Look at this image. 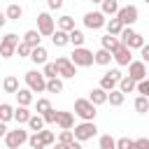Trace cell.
Wrapping results in <instances>:
<instances>
[{
    "mask_svg": "<svg viewBox=\"0 0 149 149\" xmlns=\"http://www.w3.org/2000/svg\"><path fill=\"white\" fill-rule=\"evenodd\" d=\"M37 30H40L42 37H51L54 30H56V19L49 12H40L37 14Z\"/></svg>",
    "mask_w": 149,
    "mask_h": 149,
    "instance_id": "6",
    "label": "cell"
},
{
    "mask_svg": "<svg viewBox=\"0 0 149 149\" xmlns=\"http://www.w3.org/2000/svg\"><path fill=\"white\" fill-rule=\"evenodd\" d=\"M42 72H44V77H47V79L58 77V68H56V63H44V65H42Z\"/></svg>",
    "mask_w": 149,
    "mask_h": 149,
    "instance_id": "38",
    "label": "cell"
},
{
    "mask_svg": "<svg viewBox=\"0 0 149 149\" xmlns=\"http://www.w3.org/2000/svg\"><path fill=\"white\" fill-rule=\"evenodd\" d=\"M40 133V137H42V142H44V147H51V144H56V135L51 133V130H37Z\"/></svg>",
    "mask_w": 149,
    "mask_h": 149,
    "instance_id": "36",
    "label": "cell"
},
{
    "mask_svg": "<svg viewBox=\"0 0 149 149\" xmlns=\"http://www.w3.org/2000/svg\"><path fill=\"white\" fill-rule=\"evenodd\" d=\"M30 116H33V112H30L26 105H19V107L14 109V121H16L19 126H21V123H28V119H30Z\"/></svg>",
    "mask_w": 149,
    "mask_h": 149,
    "instance_id": "22",
    "label": "cell"
},
{
    "mask_svg": "<svg viewBox=\"0 0 149 149\" xmlns=\"http://www.w3.org/2000/svg\"><path fill=\"white\" fill-rule=\"evenodd\" d=\"M72 133H74V140H79V142H86V140L95 137V133H98V126H95V121H81V123H77V126L72 128Z\"/></svg>",
    "mask_w": 149,
    "mask_h": 149,
    "instance_id": "5",
    "label": "cell"
},
{
    "mask_svg": "<svg viewBox=\"0 0 149 149\" xmlns=\"http://www.w3.org/2000/svg\"><path fill=\"white\" fill-rule=\"evenodd\" d=\"M37 114H44V112H49L51 109V102H49V98H37Z\"/></svg>",
    "mask_w": 149,
    "mask_h": 149,
    "instance_id": "41",
    "label": "cell"
},
{
    "mask_svg": "<svg viewBox=\"0 0 149 149\" xmlns=\"http://www.w3.org/2000/svg\"><path fill=\"white\" fill-rule=\"evenodd\" d=\"M7 21H9V19H7V14H5V12H0V28H2Z\"/></svg>",
    "mask_w": 149,
    "mask_h": 149,
    "instance_id": "51",
    "label": "cell"
},
{
    "mask_svg": "<svg viewBox=\"0 0 149 149\" xmlns=\"http://www.w3.org/2000/svg\"><path fill=\"white\" fill-rule=\"evenodd\" d=\"M119 88H121L123 93H133V91H137V81H135L133 77L123 74V77H121V81H119Z\"/></svg>",
    "mask_w": 149,
    "mask_h": 149,
    "instance_id": "26",
    "label": "cell"
},
{
    "mask_svg": "<svg viewBox=\"0 0 149 149\" xmlns=\"http://www.w3.org/2000/svg\"><path fill=\"white\" fill-rule=\"evenodd\" d=\"M137 93H140V95H147V98H149V77H144L142 81H137Z\"/></svg>",
    "mask_w": 149,
    "mask_h": 149,
    "instance_id": "44",
    "label": "cell"
},
{
    "mask_svg": "<svg viewBox=\"0 0 149 149\" xmlns=\"http://www.w3.org/2000/svg\"><path fill=\"white\" fill-rule=\"evenodd\" d=\"M56 28H61V30L70 33V30H74V19H72L70 14H63V16L56 21Z\"/></svg>",
    "mask_w": 149,
    "mask_h": 149,
    "instance_id": "29",
    "label": "cell"
},
{
    "mask_svg": "<svg viewBox=\"0 0 149 149\" xmlns=\"http://www.w3.org/2000/svg\"><path fill=\"white\" fill-rule=\"evenodd\" d=\"M58 142H63V144H70V142H74V133H72V128H70V130H61V135H58Z\"/></svg>",
    "mask_w": 149,
    "mask_h": 149,
    "instance_id": "42",
    "label": "cell"
},
{
    "mask_svg": "<svg viewBox=\"0 0 149 149\" xmlns=\"http://www.w3.org/2000/svg\"><path fill=\"white\" fill-rule=\"evenodd\" d=\"M116 16L121 19V23H123V26H133V23H137L140 12H137V7H135V5H126V7H119Z\"/></svg>",
    "mask_w": 149,
    "mask_h": 149,
    "instance_id": "11",
    "label": "cell"
},
{
    "mask_svg": "<svg viewBox=\"0 0 149 149\" xmlns=\"http://www.w3.org/2000/svg\"><path fill=\"white\" fill-rule=\"evenodd\" d=\"M28 144H30V149H44V142H42L40 133H33V135L28 137Z\"/></svg>",
    "mask_w": 149,
    "mask_h": 149,
    "instance_id": "40",
    "label": "cell"
},
{
    "mask_svg": "<svg viewBox=\"0 0 149 149\" xmlns=\"http://www.w3.org/2000/svg\"><path fill=\"white\" fill-rule=\"evenodd\" d=\"M2 88H5V93H16L21 86H19V79H16L14 74H7V77L2 79Z\"/></svg>",
    "mask_w": 149,
    "mask_h": 149,
    "instance_id": "25",
    "label": "cell"
},
{
    "mask_svg": "<svg viewBox=\"0 0 149 149\" xmlns=\"http://www.w3.org/2000/svg\"><path fill=\"white\" fill-rule=\"evenodd\" d=\"M5 135H7V123L0 121V137H5Z\"/></svg>",
    "mask_w": 149,
    "mask_h": 149,
    "instance_id": "50",
    "label": "cell"
},
{
    "mask_svg": "<svg viewBox=\"0 0 149 149\" xmlns=\"http://www.w3.org/2000/svg\"><path fill=\"white\" fill-rule=\"evenodd\" d=\"M56 126H58L61 130H70V128H74V114H72V112H58V121H56Z\"/></svg>",
    "mask_w": 149,
    "mask_h": 149,
    "instance_id": "17",
    "label": "cell"
},
{
    "mask_svg": "<svg viewBox=\"0 0 149 149\" xmlns=\"http://www.w3.org/2000/svg\"><path fill=\"white\" fill-rule=\"evenodd\" d=\"M28 130H23V128H16V130H7V135H5V144H7V149H19L21 144H26L28 142Z\"/></svg>",
    "mask_w": 149,
    "mask_h": 149,
    "instance_id": "7",
    "label": "cell"
},
{
    "mask_svg": "<svg viewBox=\"0 0 149 149\" xmlns=\"http://www.w3.org/2000/svg\"><path fill=\"white\" fill-rule=\"evenodd\" d=\"M47 123H44V116L42 114H33L30 119H28V128L33 130V133H37V130H42Z\"/></svg>",
    "mask_w": 149,
    "mask_h": 149,
    "instance_id": "32",
    "label": "cell"
},
{
    "mask_svg": "<svg viewBox=\"0 0 149 149\" xmlns=\"http://www.w3.org/2000/svg\"><path fill=\"white\" fill-rule=\"evenodd\" d=\"M74 114L81 119V121H95V105L88 100V98H77L74 100Z\"/></svg>",
    "mask_w": 149,
    "mask_h": 149,
    "instance_id": "2",
    "label": "cell"
},
{
    "mask_svg": "<svg viewBox=\"0 0 149 149\" xmlns=\"http://www.w3.org/2000/svg\"><path fill=\"white\" fill-rule=\"evenodd\" d=\"M133 107H135L137 114H149V98L147 95H137L135 102H133Z\"/></svg>",
    "mask_w": 149,
    "mask_h": 149,
    "instance_id": "31",
    "label": "cell"
},
{
    "mask_svg": "<svg viewBox=\"0 0 149 149\" xmlns=\"http://www.w3.org/2000/svg\"><path fill=\"white\" fill-rule=\"evenodd\" d=\"M107 102H109L112 107H121V105L126 102V93H123L121 88H114V91L107 93Z\"/></svg>",
    "mask_w": 149,
    "mask_h": 149,
    "instance_id": "20",
    "label": "cell"
},
{
    "mask_svg": "<svg viewBox=\"0 0 149 149\" xmlns=\"http://www.w3.org/2000/svg\"><path fill=\"white\" fill-rule=\"evenodd\" d=\"M119 40H121V44H126L128 49H142V47H144V37H142L137 30H133V26H126V28L121 30Z\"/></svg>",
    "mask_w": 149,
    "mask_h": 149,
    "instance_id": "3",
    "label": "cell"
},
{
    "mask_svg": "<svg viewBox=\"0 0 149 149\" xmlns=\"http://www.w3.org/2000/svg\"><path fill=\"white\" fill-rule=\"evenodd\" d=\"M130 149H149V137H137V140H133Z\"/></svg>",
    "mask_w": 149,
    "mask_h": 149,
    "instance_id": "43",
    "label": "cell"
},
{
    "mask_svg": "<svg viewBox=\"0 0 149 149\" xmlns=\"http://www.w3.org/2000/svg\"><path fill=\"white\" fill-rule=\"evenodd\" d=\"M5 14H7V19H9V21H19V19L23 16V9H21V5H19V2H12V5L5 9Z\"/></svg>",
    "mask_w": 149,
    "mask_h": 149,
    "instance_id": "28",
    "label": "cell"
},
{
    "mask_svg": "<svg viewBox=\"0 0 149 149\" xmlns=\"http://www.w3.org/2000/svg\"><path fill=\"white\" fill-rule=\"evenodd\" d=\"M84 33L79 30V28H74V30H70V44L72 47H84Z\"/></svg>",
    "mask_w": 149,
    "mask_h": 149,
    "instance_id": "35",
    "label": "cell"
},
{
    "mask_svg": "<svg viewBox=\"0 0 149 149\" xmlns=\"http://www.w3.org/2000/svg\"><path fill=\"white\" fill-rule=\"evenodd\" d=\"M56 68H58V77H63V79H72L77 74V65L70 61V56H58Z\"/></svg>",
    "mask_w": 149,
    "mask_h": 149,
    "instance_id": "9",
    "label": "cell"
},
{
    "mask_svg": "<svg viewBox=\"0 0 149 149\" xmlns=\"http://www.w3.org/2000/svg\"><path fill=\"white\" fill-rule=\"evenodd\" d=\"M121 77H123V72H121L119 68H114V70H109V72H105V74L100 77V86H102L105 91H114V88H119Z\"/></svg>",
    "mask_w": 149,
    "mask_h": 149,
    "instance_id": "10",
    "label": "cell"
},
{
    "mask_svg": "<svg viewBox=\"0 0 149 149\" xmlns=\"http://www.w3.org/2000/svg\"><path fill=\"white\" fill-rule=\"evenodd\" d=\"M100 44H102V49H107V51H112V54H114V51H116V47L121 44V40H119L116 35H109V33H107V35H102V37H100Z\"/></svg>",
    "mask_w": 149,
    "mask_h": 149,
    "instance_id": "19",
    "label": "cell"
},
{
    "mask_svg": "<svg viewBox=\"0 0 149 149\" xmlns=\"http://www.w3.org/2000/svg\"><path fill=\"white\" fill-rule=\"evenodd\" d=\"M14 95H16V102H19V105H26V107H28V105L33 102V91H30L28 86H26V88H19Z\"/></svg>",
    "mask_w": 149,
    "mask_h": 149,
    "instance_id": "27",
    "label": "cell"
},
{
    "mask_svg": "<svg viewBox=\"0 0 149 149\" xmlns=\"http://www.w3.org/2000/svg\"><path fill=\"white\" fill-rule=\"evenodd\" d=\"M100 12L105 14V16H116V12H119V0H102L100 2Z\"/></svg>",
    "mask_w": 149,
    "mask_h": 149,
    "instance_id": "24",
    "label": "cell"
},
{
    "mask_svg": "<svg viewBox=\"0 0 149 149\" xmlns=\"http://www.w3.org/2000/svg\"><path fill=\"white\" fill-rule=\"evenodd\" d=\"M130 144H133L130 137H119L116 140V149H130Z\"/></svg>",
    "mask_w": 149,
    "mask_h": 149,
    "instance_id": "47",
    "label": "cell"
},
{
    "mask_svg": "<svg viewBox=\"0 0 149 149\" xmlns=\"http://www.w3.org/2000/svg\"><path fill=\"white\" fill-rule=\"evenodd\" d=\"M105 28H107V33H109V35H116V37H119V35H121V30H123L126 26L121 23V19H119V16H112V19H107Z\"/></svg>",
    "mask_w": 149,
    "mask_h": 149,
    "instance_id": "18",
    "label": "cell"
},
{
    "mask_svg": "<svg viewBox=\"0 0 149 149\" xmlns=\"http://www.w3.org/2000/svg\"><path fill=\"white\" fill-rule=\"evenodd\" d=\"M42 116H44V123H56V121H58V112H56L54 107H51L49 112H44Z\"/></svg>",
    "mask_w": 149,
    "mask_h": 149,
    "instance_id": "45",
    "label": "cell"
},
{
    "mask_svg": "<svg viewBox=\"0 0 149 149\" xmlns=\"http://www.w3.org/2000/svg\"><path fill=\"white\" fill-rule=\"evenodd\" d=\"M144 2H147V5H149V0H144Z\"/></svg>",
    "mask_w": 149,
    "mask_h": 149,
    "instance_id": "53",
    "label": "cell"
},
{
    "mask_svg": "<svg viewBox=\"0 0 149 149\" xmlns=\"http://www.w3.org/2000/svg\"><path fill=\"white\" fill-rule=\"evenodd\" d=\"M147 74H149V68H147Z\"/></svg>",
    "mask_w": 149,
    "mask_h": 149,
    "instance_id": "54",
    "label": "cell"
},
{
    "mask_svg": "<svg viewBox=\"0 0 149 149\" xmlns=\"http://www.w3.org/2000/svg\"><path fill=\"white\" fill-rule=\"evenodd\" d=\"M70 61H72L77 68H88V65H93V63H95L93 51H88L86 47H74V51L70 54Z\"/></svg>",
    "mask_w": 149,
    "mask_h": 149,
    "instance_id": "4",
    "label": "cell"
},
{
    "mask_svg": "<svg viewBox=\"0 0 149 149\" xmlns=\"http://www.w3.org/2000/svg\"><path fill=\"white\" fill-rule=\"evenodd\" d=\"M23 79H26V86H28L33 93L47 91V77H44V72H40V70H28V72L23 74Z\"/></svg>",
    "mask_w": 149,
    "mask_h": 149,
    "instance_id": "1",
    "label": "cell"
},
{
    "mask_svg": "<svg viewBox=\"0 0 149 149\" xmlns=\"http://www.w3.org/2000/svg\"><path fill=\"white\" fill-rule=\"evenodd\" d=\"M47 91H49V93H63V79H61V77L47 79Z\"/></svg>",
    "mask_w": 149,
    "mask_h": 149,
    "instance_id": "34",
    "label": "cell"
},
{
    "mask_svg": "<svg viewBox=\"0 0 149 149\" xmlns=\"http://www.w3.org/2000/svg\"><path fill=\"white\" fill-rule=\"evenodd\" d=\"M107 93L109 91H105L102 86H95V88H91V93H88V100L98 107V105H105L107 102Z\"/></svg>",
    "mask_w": 149,
    "mask_h": 149,
    "instance_id": "16",
    "label": "cell"
},
{
    "mask_svg": "<svg viewBox=\"0 0 149 149\" xmlns=\"http://www.w3.org/2000/svg\"><path fill=\"white\" fill-rule=\"evenodd\" d=\"M51 42H54V47H65V44H70V33L56 28L54 35H51Z\"/></svg>",
    "mask_w": 149,
    "mask_h": 149,
    "instance_id": "21",
    "label": "cell"
},
{
    "mask_svg": "<svg viewBox=\"0 0 149 149\" xmlns=\"http://www.w3.org/2000/svg\"><path fill=\"white\" fill-rule=\"evenodd\" d=\"M128 77H133L135 81H142L144 77H149L147 74V63L140 58V61H133L130 65H128Z\"/></svg>",
    "mask_w": 149,
    "mask_h": 149,
    "instance_id": "14",
    "label": "cell"
},
{
    "mask_svg": "<svg viewBox=\"0 0 149 149\" xmlns=\"http://www.w3.org/2000/svg\"><path fill=\"white\" fill-rule=\"evenodd\" d=\"M0 40H2V37H0Z\"/></svg>",
    "mask_w": 149,
    "mask_h": 149,
    "instance_id": "55",
    "label": "cell"
},
{
    "mask_svg": "<svg viewBox=\"0 0 149 149\" xmlns=\"http://www.w3.org/2000/svg\"><path fill=\"white\" fill-rule=\"evenodd\" d=\"M140 56H142L144 63H149V44H147V42H144V47L140 49Z\"/></svg>",
    "mask_w": 149,
    "mask_h": 149,
    "instance_id": "49",
    "label": "cell"
},
{
    "mask_svg": "<svg viewBox=\"0 0 149 149\" xmlns=\"http://www.w3.org/2000/svg\"><path fill=\"white\" fill-rule=\"evenodd\" d=\"M23 42H26V44H30L33 49H35V47H40V42H42V35H40V30H26V35H23Z\"/></svg>",
    "mask_w": 149,
    "mask_h": 149,
    "instance_id": "30",
    "label": "cell"
},
{
    "mask_svg": "<svg viewBox=\"0 0 149 149\" xmlns=\"http://www.w3.org/2000/svg\"><path fill=\"white\" fill-rule=\"evenodd\" d=\"M100 149H116V140L112 135H100Z\"/></svg>",
    "mask_w": 149,
    "mask_h": 149,
    "instance_id": "37",
    "label": "cell"
},
{
    "mask_svg": "<svg viewBox=\"0 0 149 149\" xmlns=\"http://www.w3.org/2000/svg\"><path fill=\"white\" fill-rule=\"evenodd\" d=\"M93 58H95V65H109L114 56H112V51H107V49H102V47H100V49L93 54Z\"/></svg>",
    "mask_w": 149,
    "mask_h": 149,
    "instance_id": "23",
    "label": "cell"
},
{
    "mask_svg": "<svg viewBox=\"0 0 149 149\" xmlns=\"http://www.w3.org/2000/svg\"><path fill=\"white\" fill-rule=\"evenodd\" d=\"M16 47H19V35L7 33V35L0 40V56H2V58H12V56L16 54Z\"/></svg>",
    "mask_w": 149,
    "mask_h": 149,
    "instance_id": "8",
    "label": "cell"
},
{
    "mask_svg": "<svg viewBox=\"0 0 149 149\" xmlns=\"http://www.w3.org/2000/svg\"><path fill=\"white\" fill-rule=\"evenodd\" d=\"M91 2H98V5H100V2H102V0H91Z\"/></svg>",
    "mask_w": 149,
    "mask_h": 149,
    "instance_id": "52",
    "label": "cell"
},
{
    "mask_svg": "<svg viewBox=\"0 0 149 149\" xmlns=\"http://www.w3.org/2000/svg\"><path fill=\"white\" fill-rule=\"evenodd\" d=\"M112 56H114L116 65H121V68H128V65L133 63V49H128L126 44H119V47H116V51H114Z\"/></svg>",
    "mask_w": 149,
    "mask_h": 149,
    "instance_id": "13",
    "label": "cell"
},
{
    "mask_svg": "<svg viewBox=\"0 0 149 149\" xmlns=\"http://www.w3.org/2000/svg\"><path fill=\"white\" fill-rule=\"evenodd\" d=\"M12 119H14V107L9 102H0V121L9 123Z\"/></svg>",
    "mask_w": 149,
    "mask_h": 149,
    "instance_id": "33",
    "label": "cell"
},
{
    "mask_svg": "<svg viewBox=\"0 0 149 149\" xmlns=\"http://www.w3.org/2000/svg\"><path fill=\"white\" fill-rule=\"evenodd\" d=\"M47 7L49 9H61L63 7V0H47Z\"/></svg>",
    "mask_w": 149,
    "mask_h": 149,
    "instance_id": "48",
    "label": "cell"
},
{
    "mask_svg": "<svg viewBox=\"0 0 149 149\" xmlns=\"http://www.w3.org/2000/svg\"><path fill=\"white\" fill-rule=\"evenodd\" d=\"M30 51H33V47L30 44H26L23 40L19 42V47H16V54L21 56V58H30Z\"/></svg>",
    "mask_w": 149,
    "mask_h": 149,
    "instance_id": "39",
    "label": "cell"
},
{
    "mask_svg": "<svg viewBox=\"0 0 149 149\" xmlns=\"http://www.w3.org/2000/svg\"><path fill=\"white\" fill-rule=\"evenodd\" d=\"M30 61H33L35 65H44V63H49V51L40 44V47H35V49L30 51Z\"/></svg>",
    "mask_w": 149,
    "mask_h": 149,
    "instance_id": "15",
    "label": "cell"
},
{
    "mask_svg": "<svg viewBox=\"0 0 149 149\" xmlns=\"http://www.w3.org/2000/svg\"><path fill=\"white\" fill-rule=\"evenodd\" d=\"M54 149H81V142H79V140H74V142H70V144L56 142V144H54Z\"/></svg>",
    "mask_w": 149,
    "mask_h": 149,
    "instance_id": "46",
    "label": "cell"
},
{
    "mask_svg": "<svg viewBox=\"0 0 149 149\" xmlns=\"http://www.w3.org/2000/svg\"><path fill=\"white\" fill-rule=\"evenodd\" d=\"M105 23H107V19L102 12H86L84 14V26L91 30H100V28H105Z\"/></svg>",
    "mask_w": 149,
    "mask_h": 149,
    "instance_id": "12",
    "label": "cell"
}]
</instances>
